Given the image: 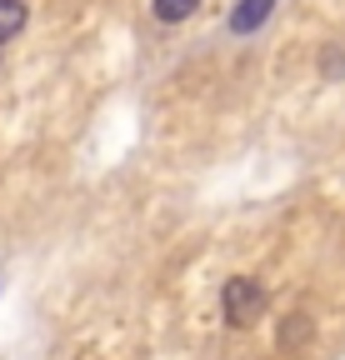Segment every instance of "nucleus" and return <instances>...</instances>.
Wrapping results in <instances>:
<instances>
[{
    "label": "nucleus",
    "mask_w": 345,
    "mask_h": 360,
    "mask_svg": "<svg viewBox=\"0 0 345 360\" xmlns=\"http://www.w3.org/2000/svg\"><path fill=\"white\" fill-rule=\"evenodd\" d=\"M221 310H226L230 326H255V321L271 310V295H266L261 281L235 276V281H226V290H221Z\"/></svg>",
    "instance_id": "f257e3e1"
},
{
    "label": "nucleus",
    "mask_w": 345,
    "mask_h": 360,
    "mask_svg": "<svg viewBox=\"0 0 345 360\" xmlns=\"http://www.w3.org/2000/svg\"><path fill=\"white\" fill-rule=\"evenodd\" d=\"M275 11V0H235V11H230V30L235 35H250V30H261Z\"/></svg>",
    "instance_id": "f03ea898"
},
{
    "label": "nucleus",
    "mask_w": 345,
    "mask_h": 360,
    "mask_svg": "<svg viewBox=\"0 0 345 360\" xmlns=\"http://www.w3.org/2000/svg\"><path fill=\"white\" fill-rule=\"evenodd\" d=\"M150 11H155L160 25H181V20H190L200 11V0H150Z\"/></svg>",
    "instance_id": "7ed1b4c3"
},
{
    "label": "nucleus",
    "mask_w": 345,
    "mask_h": 360,
    "mask_svg": "<svg viewBox=\"0 0 345 360\" xmlns=\"http://www.w3.org/2000/svg\"><path fill=\"white\" fill-rule=\"evenodd\" d=\"M25 0H0V45L6 40H15L20 30H25Z\"/></svg>",
    "instance_id": "20e7f679"
},
{
    "label": "nucleus",
    "mask_w": 345,
    "mask_h": 360,
    "mask_svg": "<svg viewBox=\"0 0 345 360\" xmlns=\"http://www.w3.org/2000/svg\"><path fill=\"white\" fill-rule=\"evenodd\" d=\"M311 326H306V315H290L285 321V335H280V350H295V340H306Z\"/></svg>",
    "instance_id": "39448f33"
}]
</instances>
